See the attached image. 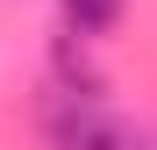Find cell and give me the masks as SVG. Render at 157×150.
Here are the masks:
<instances>
[{"label": "cell", "instance_id": "obj_1", "mask_svg": "<svg viewBox=\"0 0 157 150\" xmlns=\"http://www.w3.org/2000/svg\"><path fill=\"white\" fill-rule=\"evenodd\" d=\"M50 143H57V150H128V136L93 107L86 93H71L64 107L50 114Z\"/></svg>", "mask_w": 157, "mask_h": 150}, {"label": "cell", "instance_id": "obj_2", "mask_svg": "<svg viewBox=\"0 0 157 150\" xmlns=\"http://www.w3.org/2000/svg\"><path fill=\"white\" fill-rule=\"evenodd\" d=\"M114 14H121V0H64V21L78 36H100V29H114Z\"/></svg>", "mask_w": 157, "mask_h": 150}]
</instances>
